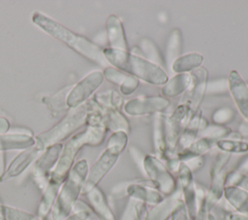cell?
Here are the masks:
<instances>
[{
    "mask_svg": "<svg viewBox=\"0 0 248 220\" xmlns=\"http://www.w3.org/2000/svg\"><path fill=\"white\" fill-rule=\"evenodd\" d=\"M216 146L225 153H244L248 151V142L235 139H223L216 141Z\"/></svg>",
    "mask_w": 248,
    "mask_h": 220,
    "instance_id": "cell-34",
    "label": "cell"
},
{
    "mask_svg": "<svg viewBox=\"0 0 248 220\" xmlns=\"http://www.w3.org/2000/svg\"><path fill=\"white\" fill-rule=\"evenodd\" d=\"M170 220H190L187 208L184 204V203H182L171 214Z\"/></svg>",
    "mask_w": 248,
    "mask_h": 220,
    "instance_id": "cell-41",
    "label": "cell"
},
{
    "mask_svg": "<svg viewBox=\"0 0 248 220\" xmlns=\"http://www.w3.org/2000/svg\"><path fill=\"white\" fill-rule=\"evenodd\" d=\"M234 117V111L231 108L222 107L217 109L212 114V121L216 125H223L225 126L226 123L231 122Z\"/></svg>",
    "mask_w": 248,
    "mask_h": 220,
    "instance_id": "cell-36",
    "label": "cell"
},
{
    "mask_svg": "<svg viewBox=\"0 0 248 220\" xmlns=\"http://www.w3.org/2000/svg\"><path fill=\"white\" fill-rule=\"evenodd\" d=\"M103 75H104V79H106L108 81L117 85L118 87L123 83V81L125 80L127 74H124L123 72L113 68V67H107L104 69L103 71Z\"/></svg>",
    "mask_w": 248,
    "mask_h": 220,
    "instance_id": "cell-37",
    "label": "cell"
},
{
    "mask_svg": "<svg viewBox=\"0 0 248 220\" xmlns=\"http://www.w3.org/2000/svg\"><path fill=\"white\" fill-rule=\"evenodd\" d=\"M140 50L143 54V58L150 61L151 63L160 66L161 68L165 66V59L162 57L156 45L148 38H144L140 44Z\"/></svg>",
    "mask_w": 248,
    "mask_h": 220,
    "instance_id": "cell-32",
    "label": "cell"
},
{
    "mask_svg": "<svg viewBox=\"0 0 248 220\" xmlns=\"http://www.w3.org/2000/svg\"><path fill=\"white\" fill-rule=\"evenodd\" d=\"M89 171L86 159L77 161L62 183L51 209L52 220H64L71 215L74 204L81 194Z\"/></svg>",
    "mask_w": 248,
    "mask_h": 220,
    "instance_id": "cell-5",
    "label": "cell"
},
{
    "mask_svg": "<svg viewBox=\"0 0 248 220\" xmlns=\"http://www.w3.org/2000/svg\"><path fill=\"white\" fill-rule=\"evenodd\" d=\"M72 87H73V85H67V86L61 88L60 90H58L57 92H55L51 95L44 96L42 98L43 104H45L49 109L52 115L57 116L63 110L68 109L67 97H68V94L71 91Z\"/></svg>",
    "mask_w": 248,
    "mask_h": 220,
    "instance_id": "cell-26",
    "label": "cell"
},
{
    "mask_svg": "<svg viewBox=\"0 0 248 220\" xmlns=\"http://www.w3.org/2000/svg\"><path fill=\"white\" fill-rule=\"evenodd\" d=\"M182 48V36L179 29L175 28L170 34L167 47H166V59L165 65L170 67L172 62L180 56Z\"/></svg>",
    "mask_w": 248,
    "mask_h": 220,
    "instance_id": "cell-29",
    "label": "cell"
},
{
    "mask_svg": "<svg viewBox=\"0 0 248 220\" xmlns=\"http://www.w3.org/2000/svg\"><path fill=\"white\" fill-rule=\"evenodd\" d=\"M31 20L41 30L62 42L87 60L105 68L109 66L104 56L103 48L86 37L73 32L41 12H34Z\"/></svg>",
    "mask_w": 248,
    "mask_h": 220,
    "instance_id": "cell-2",
    "label": "cell"
},
{
    "mask_svg": "<svg viewBox=\"0 0 248 220\" xmlns=\"http://www.w3.org/2000/svg\"><path fill=\"white\" fill-rule=\"evenodd\" d=\"M192 114L188 107L179 103L175 110L165 118L166 141H167V155L166 161L171 157L176 156L177 142L186 124L191 118Z\"/></svg>",
    "mask_w": 248,
    "mask_h": 220,
    "instance_id": "cell-9",
    "label": "cell"
},
{
    "mask_svg": "<svg viewBox=\"0 0 248 220\" xmlns=\"http://www.w3.org/2000/svg\"><path fill=\"white\" fill-rule=\"evenodd\" d=\"M247 84V87H248V83H246Z\"/></svg>",
    "mask_w": 248,
    "mask_h": 220,
    "instance_id": "cell-47",
    "label": "cell"
},
{
    "mask_svg": "<svg viewBox=\"0 0 248 220\" xmlns=\"http://www.w3.org/2000/svg\"><path fill=\"white\" fill-rule=\"evenodd\" d=\"M106 36L110 46L109 47L129 51L125 30L121 19L117 16L110 15L107 18Z\"/></svg>",
    "mask_w": 248,
    "mask_h": 220,
    "instance_id": "cell-17",
    "label": "cell"
},
{
    "mask_svg": "<svg viewBox=\"0 0 248 220\" xmlns=\"http://www.w3.org/2000/svg\"><path fill=\"white\" fill-rule=\"evenodd\" d=\"M92 100L101 109L110 108L120 110L123 105L122 96L119 92L115 90H107L104 92H99L94 95V98H92Z\"/></svg>",
    "mask_w": 248,
    "mask_h": 220,
    "instance_id": "cell-30",
    "label": "cell"
},
{
    "mask_svg": "<svg viewBox=\"0 0 248 220\" xmlns=\"http://www.w3.org/2000/svg\"><path fill=\"white\" fill-rule=\"evenodd\" d=\"M61 185L62 184H59L49 179L46 187L43 191V195L37 209V216L45 219L48 215V213L51 212L52 206L55 203Z\"/></svg>",
    "mask_w": 248,
    "mask_h": 220,
    "instance_id": "cell-24",
    "label": "cell"
},
{
    "mask_svg": "<svg viewBox=\"0 0 248 220\" xmlns=\"http://www.w3.org/2000/svg\"><path fill=\"white\" fill-rule=\"evenodd\" d=\"M208 126V122L206 118H204L202 114V111L199 110L197 112H195L191 118L189 119L188 123L186 124L181 136L179 137L178 142H177V148L179 147V150H182L186 147H188L193 141L197 140V136L200 134L201 131L205 129ZM177 151V152H178Z\"/></svg>",
    "mask_w": 248,
    "mask_h": 220,
    "instance_id": "cell-18",
    "label": "cell"
},
{
    "mask_svg": "<svg viewBox=\"0 0 248 220\" xmlns=\"http://www.w3.org/2000/svg\"><path fill=\"white\" fill-rule=\"evenodd\" d=\"M194 220H198V219H194Z\"/></svg>",
    "mask_w": 248,
    "mask_h": 220,
    "instance_id": "cell-48",
    "label": "cell"
},
{
    "mask_svg": "<svg viewBox=\"0 0 248 220\" xmlns=\"http://www.w3.org/2000/svg\"><path fill=\"white\" fill-rule=\"evenodd\" d=\"M212 147V141L205 138H199L193 141L188 147L176 153L177 159L182 162L184 159L192 156H202Z\"/></svg>",
    "mask_w": 248,
    "mask_h": 220,
    "instance_id": "cell-28",
    "label": "cell"
},
{
    "mask_svg": "<svg viewBox=\"0 0 248 220\" xmlns=\"http://www.w3.org/2000/svg\"><path fill=\"white\" fill-rule=\"evenodd\" d=\"M240 137H245L247 138L248 137V122L247 121H243L239 124L238 126V132H237Z\"/></svg>",
    "mask_w": 248,
    "mask_h": 220,
    "instance_id": "cell-44",
    "label": "cell"
},
{
    "mask_svg": "<svg viewBox=\"0 0 248 220\" xmlns=\"http://www.w3.org/2000/svg\"><path fill=\"white\" fill-rule=\"evenodd\" d=\"M229 92L231 93L239 112L248 122V87L237 71L232 70L228 78Z\"/></svg>",
    "mask_w": 248,
    "mask_h": 220,
    "instance_id": "cell-15",
    "label": "cell"
},
{
    "mask_svg": "<svg viewBox=\"0 0 248 220\" xmlns=\"http://www.w3.org/2000/svg\"><path fill=\"white\" fill-rule=\"evenodd\" d=\"M191 83L184 92L185 94L180 103L186 105L193 115L199 110L203 97L206 94L208 73L204 68L200 67L191 72Z\"/></svg>",
    "mask_w": 248,
    "mask_h": 220,
    "instance_id": "cell-12",
    "label": "cell"
},
{
    "mask_svg": "<svg viewBox=\"0 0 248 220\" xmlns=\"http://www.w3.org/2000/svg\"><path fill=\"white\" fill-rule=\"evenodd\" d=\"M62 149L63 144L61 142L52 144L46 147L34 163L32 177L34 183L42 192L45 190L49 181L51 172L58 162Z\"/></svg>",
    "mask_w": 248,
    "mask_h": 220,
    "instance_id": "cell-10",
    "label": "cell"
},
{
    "mask_svg": "<svg viewBox=\"0 0 248 220\" xmlns=\"http://www.w3.org/2000/svg\"><path fill=\"white\" fill-rule=\"evenodd\" d=\"M42 152L43 151L38 149L35 145L28 149L22 150L13 159L8 168H6V172L1 181L20 175L34 161H36Z\"/></svg>",
    "mask_w": 248,
    "mask_h": 220,
    "instance_id": "cell-16",
    "label": "cell"
},
{
    "mask_svg": "<svg viewBox=\"0 0 248 220\" xmlns=\"http://www.w3.org/2000/svg\"><path fill=\"white\" fill-rule=\"evenodd\" d=\"M182 163L185 164L193 173L194 171H197L202 167L203 158H202V156H192V157H188V158L184 159L182 161Z\"/></svg>",
    "mask_w": 248,
    "mask_h": 220,
    "instance_id": "cell-40",
    "label": "cell"
},
{
    "mask_svg": "<svg viewBox=\"0 0 248 220\" xmlns=\"http://www.w3.org/2000/svg\"><path fill=\"white\" fill-rule=\"evenodd\" d=\"M140 82L139 79L133 76H130L127 74V77L123 83L119 86V90L123 95H131L135 92V90L138 88Z\"/></svg>",
    "mask_w": 248,
    "mask_h": 220,
    "instance_id": "cell-39",
    "label": "cell"
},
{
    "mask_svg": "<svg viewBox=\"0 0 248 220\" xmlns=\"http://www.w3.org/2000/svg\"><path fill=\"white\" fill-rule=\"evenodd\" d=\"M85 196L87 197L93 213H95L100 220H117L108 204L106 195L99 186L88 191Z\"/></svg>",
    "mask_w": 248,
    "mask_h": 220,
    "instance_id": "cell-19",
    "label": "cell"
},
{
    "mask_svg": "<svg viewBox=\"0 0 248 220\" xmlns=\"http://www.w3.org/2000/svg\"><path fill=\"white\" fill-rule=\"evenodd\" d=\"M127 142L128 134L126 132L118 131L111 134L108 140L105 150L89 169L81 194L85 195L88 191L98 186L100 181L114 167L120 154L126 148Z\"/></svg>",
    "mask_w": 248,
    "mask_h": 220,
    "instance_id": "cell-6",
    "label": "cell"
},
{
    "mask_svg": "<svg viewBox=\"0 0 248 220\" xmlns=\"http://www.w3.org/2000/svg\"><path fill=\"white\" fill-rule=\"evenodd\" d=\"M9 130H10L9 120L4 116H0V135L7 134Z\"/></svg>",
    "mask_w": 248,
    "mask_h": 220,
    "instance_id": "cell-42",
    "label": "cell"
},
{
    "mask_svg": "<svg viewBox=\"0 0 248 220\" xmlns=\"http://www.w3.org/2000/svg\"><path fill=\"white\" fill-rule=\"evenodd\" d=\"M183 196L180 189H176L172 194L164 197V199L147 210L144 220H168L173 211L182 204Z\"/></svg>",
    "mask_w": 248,
    "mask_h": 220,
    "instance_id": "cell-14",
    "label": "cell"
},
{
    "mask_svg": "<svg viewBox=\"0 0 248 220\" xmlns=\"http://www.w3.org/2000/svg\"><path fill=\"white\" fill-rule=\"evenodd\" d=\"M86 128L74 135L61 151L56 166L50 174V180L62 184L67 177L70 170L75 164L78 152L83 146H98L105 141L108 129L105 126L102 112L98 110L91 111L86 120Z\"/></svg>",
    "mask_w": 248,
    "mask_h": 220,
    "instance_id": "cell-1",
    "label": "cell"
},
{
    "mask_svg": "<svg viewBox=\"0 0 248 220\" xmlns=\"http://www.w3.org/2000/svg\"><path fill=\"white\" fill-rule=\"evenodd\" d=\"M101 112L103 114L104 123L108 130L112 132L123 131L127 134L130 131V124L126 116L119 110L115 109H101Z\"/></svg>",
    "mask_w": 248,
    "mask_h": 220,
    "instance_id": "cell-23",
    "label": "cell"
},
{
    "mask_svg": "<svg viewBox=\"0 0 248 220\" xmlns=\"http://www.w3.org/2000/svg\"><path fill=\"white\" fill-rule=\"evenodd\" d=\"M95 108L96 104L91 99L78 108L70 109L58 123L34 138L35 146L44 151L46 147L59 143L72 136L76 131L86 125L87 116Z\"/></svg>",
    "mask_w": 248,
    "mask_h": 220,
    "instance_id": "cell-4",
    "label": "cell"
},
{
    "mask_svg": "<svg viewBox=\"0 0 248 220\" xmlns=\"http://www.w3.org/2000/svg\"><path fill=\"white\" fill-rule=\"evenodd\" d=\"M170 106L169 99L155 95L147 97H138L129 100L124 105V111L132 116L147 115L151 113H161Z\"/></svg>",
    "mask_w": 248,
    "mask_h": 220,
    "instance_id": "cell-13",
    "label": "cell"
},
{
    "mask_svg": "<svg viewBox=\"0 0 248 220\" xmlns=\"http://www.w3.org/2000/svg\"><path fill=\"white\" fill-rule=\"evenodd\" d=\"M165 118L162 113H157L153 122V147L155 156L160 160H166L167 155Z\"/></svg>",
    "mask_w": 248,
    "mask_h": 220,
    "instance_id": "cell-22",
    "label": "cell"
},
{
    "mask_svg": "<svg viewBox=\"0 0 248 220\" xmlns=\"http://www.w3.org/2000/svg\"><path fill=\"white\" fill-rule=\"evenodd\" d=\"M235 171H237L238 173H244V174L248 173V157L243 160V162L238 166V168Z\"/></svg>",
    "mask_w": 248,
    "mask_h": 220,
    "instance_id": "cell-46",
    "label": "cell"
},
{
    "mask_svg": "<svg viewBox=\"0 0 248 220\" xmlns=\"http://www.w3.org/2000/svg\"><path fill=\"white\" fill-rule=\"evenodd\" d=\"M0 220H45L27 211L0 204Z\"/></svg>",
    "mask_w": 248,
    "mask_h": 220,
    "instance_id": "cell-33",
    "label": "cell"
},
{
    "mask_svg": "<svg viewBox=\"0 0 248 220\" xmlns=\"http://www.w3.org/2000/svg\"><path fill=\"white\" fill-rule=\"evenodd\" d=\"M226 220H248V215H242L236 212H229L226 216Z\"/></svg>",
    "mask_w": 248,
    "mask_h": 220,
    "instance_id": "cell-43",
    "label": "cell"
},
{
    "mask_svg": "<svg viewBox=\"0 0 248 220\" xmlns=\"http://www.w3.org/2000/svg\"><path fill=\"white\" fill-rule=\"evenodd\" d=\"M203 62V56L197 52H191L187 54L180 55L176 58L170 68L176 74H187V72H192L201 67Z\"/></svg>",
    "mask_w": 248,
    "mask_h": 220,
    "instance_id": "cell-27",
    "label": "cell"
},
{
    "mask_svg": "<svg viewBox=\"0 0 248 220\" xmlns=\"http://www.w3.org/2000/svg\"><path fill=\"white\" fill-rule=\"evenodd\" d=\"M147 208L146 204L138 202L133 199H129V202L124 208L120 220H144Z\"/></svg>",
    "mask_w": 248,
    "mask_h": 220,
    "instance_id": "cell-31",
    "label": "cell"
},
{
    "mask_svg": "<svg viewBox=\"0 0 248 220\" xmlns=\"http://www.w3.org/2000/svg\"><path fill=\"white\" fill-rule=\"evenodd\" d=\"M103 53L108 65L149 84L164 85L169 80L163 68L130 51L106 47L103 48Z\"/></svg>",
    "mask_w": 248,
    "mask_h": 220,
    "instance_id": "cell-3",
    "label": "cell"
},
{
    "mask_svg": "<svg viewBox=\"0 0 248 220\" xmlns=\"http://www.w3.org/2000/svg\"><path fill=\"white\" fill-rule=\"evenodd\" d=\"M35 145V139L27 134L7 133L0 135V152L8 150H25Z\"/></svg>",
    "mask_w": 248,
    "mask_h": 220,
    "instance_id": "cell-20",
    "label": "cell"
},
{
    "mask_svg": "<svg viewBox=\"0 0 248 220\" xmlns=\"http://www.w3.org/2000/svg\"><path fill=\"white\" fill-rule=\"evenodd\" d=\"M232 131L229 127L227 126H223V125H208L205 129H203L202 131L200 132L199 136L200 138H205L208 139L212 141H219V140H223L226 139L227 137H229L231 135Z\"/></svg>",
    "mask_w": 248,
    "mask_h": 220,
    "instance_id": "cell-35",
    "label": "cell"
},
{
    "mask_svg": "<svg viewBox=\"0 0 248 220\" xmlns=\"http://www.w3.org/2000/svg\"><path fill=\"white\" fill-rule=\"evenodd\" d=\"M191 75L177 74L169 79L162 87V95L165 98L176 97L184 93L191 83Z\"/></svg>",
    "mask_w": 248,
    "mask_h": 220,
    "instance_id": "cell-25",
    "label": "cell"
},
{
    "mask_svg": "<svg viewBox=\"0 0 248 220\" xmlns=\"http://www.w3.org/2000/svg\"><path fill=\"white\" fill-rule=\"evenodd\" d=\"M6 172V157L5 152H0V181Z\"/></svg>",
    "mask_w": 248,
    "mask_h": 220,
    "instance_id": "cell-45",
    "label": "cell"
},
{
    "mask_svg": "<svg viewBox=\"0 0 248 220\" xmlns=\"http://www.w3.org/2000/svg\"><path fill=\"white\" fill-rule=\"evenodd\" d=\"M111 195L117 199L127 196L129 199H133L149 205L157 204L165 197L156 188H154L149 180H132L118 183L111 189Z\"/></svg>",
    "mask_w": 248,
    "mask_h": 220,
    "instance_id": "cell-7",
    "label": "cell"
},
{
    "mask_svg": "<svg viewBox=\"0 0 248 220\" xmlns=\"http://www.w3.org/2000/svg\"><path fill=\"white\" fill-rule=\"evenodd\" d=\"M223 196L236 213L248 215V192L236 186H225Z\"/></svg>",
    "mask_w": 248,
    "mask_h": 220,
    "instance_id": "cell-21",
    "label": "cell"
},
{
    "mask_svg": "<svg viewBox=\"0 0 248 220\" xmlns=\"http://www.w3.org/2000/svg\"><path fill=\"white\" fill-rule=\"evenodd\" d=\"M103 80V72L94 71L89 73L77 84L73 85L67 97V107L74 109L87 102L90 96L101 86Z\"/></svg>",
    "mask_w": 248,
    "mask_h": 220,
    "instance_id": "cell-11",
    "label": "cell"
},
{
    "mask_svg": "<svg viewBox=\"0 0 248 220\" xmlns=\"http://www.w3.org/2000/svg\"><path fill=\"white\" fill-rule=\"evenodd\" d=\"M142 171L161 194L169 196L177 189V183L171 173L155 155L146 154L142 161Z\"/></svg>",
    "mask_w": 248,
    "mask_h": 220,
    "instance_id": "cell-8",
    "label": "cell"
},
{
    "mask_svg": "<svg viewBox=\"0 0 248 220\" xmlns=\"http://www.w3.org/2000/svg\"><path fill=\"white\" fill-rule=\"evenodd\" d=\"M229 91V85L227 79H217L207 82L206 93L208 94H224Z\"/></svg>",
    "mask_w": 248,
    "mask_h": 220,
    "instance_id": "cell-38",
    "label": "cell"
}]
</instances>
